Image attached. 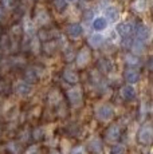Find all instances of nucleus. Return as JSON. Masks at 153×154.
<instances>
[{
    "label": "nucleus",
    "mask_w": 153,
    "mask_h": 154,
    "mask_svg": "<svg viewBox=\"0 0 153 154\" xmlns=\"http://www.w3.org/2000/svg\"><path fill=\"white\" fill-rule=\"evenodd\" d=\"M95 117L102 122H109L111 118L114 117V109L109 103H104V105L98 106L95 110Z\"/></svg>",
    "instance_id": "f257e3e1"
},
{
    "label": "nucleus",
    "mask_w": 153,
    "mask_h": 154,
    "mask_svg": "<svg viewBox=\"0 0 153 154\" xmlns=\"http://www.w3.org/2000/svg\"><path fill=\"white\" fill-rule=\"evenodd\" d=\"M67 99H69V103L73 106V107H79L83 102V95H82V90L79 87H74L70 88L67 91Z\"/></svg>",
    "instance_id": "f03ea898"
},
{
    "label": "nucleus",
    "mask_w": 153,
    "mask_h": 154,
    "mask_svg": "<svg viewBox=\"0 0 153 154\" xmlns=\"http://www.w3.org/2000/svg\"><path fill=\"white\" fill-rule=\"evenodd\" d=\"M138 142L142 145H152L153 143V127L152 126H144L140 129L137 134Z\"/></svg>",
    "instance_id": "7ed1b4c3"
},
{
    "label": "nucleus",
    "mask_w": 153,
    "mask_h": 154,
    "mask_svg": "<svg viewBox=\"0 0 153 154\" xmlns=\"http://www.w3.org/2000/svg\"><path fill=\"white\" fill-rule=\"evenodd\" d=\"M90 59H92V52H90V50L87 48V47H83V48L79 50V52L75 56L76 66H78L79 69H83V67L87 66Z\"/></svg>",
    "instance_id": "20e7f679"
},
{
    "label": "nucleus",
    "mask_w": 153,
    "mask_h": 154,
    "mask_svg": "<svg viewBox=\"0 0 153 154\" xmlns=\"http://www.w3.org/2000/svg\"><path fill=\"white\" fill-rule=\"evenodd\" d=\"M120 137H121V129H120L118 125H111L110 127H108L106 133H105V140H106V142L116 143L120 140Z\"/></svg>",
    "instance_id": "39448f33"
},
{
    "label": "nucleus",
    "mask_w": 153,
    "mask_h": 154,
    "mask_svg": "<svg viewBox=\"0 0 153 154\" xmlns=\"http://www.w3.org/2000/svg\"><path fill=\"white\" fill-rule=\"evenodd\" d=\"M16 94L20 97H28L32 93V83L27 81H19L15 86Z\"/></svg>",
    "instance_id": "423d86ee"
},
{
    "label": "nucleus",
    "mask_w": 153,
    "mask_h": 154,
    "mask_svg": "<svg viewBox=\"0 0 153 154\" xmlns=\"http://www.w3.org/2000/svg\"><path fill=\"white\" fill-rule=\"evenodd\" d=\"M66 34H67V36L71 38V39H78V38H81L82 34H83V28H82V26L79 24V23H71V24L67 26Z\"/></svg>",
    "instance_id": "0eeeda50"
},
{
    "label": "nucleus",
    "mask_w": 153,
    "mask_h": 154,
    "mask_svg": "<svg viewBox=\"0 0 153 154\" xmlns=\"http://www.w3.org/2000/svg\"><path fill=\"white\" fill-rule=\"evenodd\" d=\"M117 32H118V35L121 38H129L132 34H133L134 31V27L132 23L129 22H122L120 23V24H117Z\"/></svg>",
    "instance_id": "6e6552de"
},
{
    "label": "nucleus",
    "mask_w": 153,
    "mask_h": 154,
    "mask_svg": "<svg viewBox=\"0 0 153 154\" xmlns=\"http://www.w3.org/2000/svg\"><path fill=\"white\" fill-rule=\"evenodd\" d=\"M134 31H136L137 39H141L144 42H148L149 38H151V29L146 27L145 24H142V23H138L136 26V28H134Z\"/></svg>",
    "instance_id": "1a4fd4ad"
},
{
    "label": "nucleus",
    "mask_w": 153,
    "mask_h": 154,
    "mask_svg": "<svg viewBox=\"0 0 153 154\" xmlns=\"http://www.w3.org/2000/svg\"><path fill=\"white\" fill-rule=\"evenodd\" d=\"M123 78H125V82H128V83H130V85L137 83V82L140 81V71L133 69V67H129V69H126L125 72H123Z\"/></svg>",
    "instance_id": "9d476101"
},
{
    "label": "nucleus",
    "mask_w": 153,
    "mask_h": 154,
    "mask_svg": "<svg viewBox=\"0 0 153 154\" xmlns=\"http://www.w3.org/2000/svg\"><path fill=\"white\" fill-rule=\"evenodd\" d=\"M34 22L36 23L38 26H46L47 23L50 22V15L47 12L46 10H43V8H39V10H36V12H35V16H34Z\"/></svg>",
    "instance_id": "9b49d317"
},
{
    "label": "nucleus",
    "mask_w": 153,
    "mask_h": 154,
    "mask_svg": "<svg viewBox=\"0 0 153 154\" xmlns=\"http://www.w3.org/2000/svg\"><path fill=\"white\" fill-rule=\"evenodd\" d=\"M120 94H121V97H122L123 100H132V99L136 98V88H134L133 85L128 83V85L122 86Z\"/></svg>",
    "instance_id": "f8f14e48"
},
{
    "label": "nucleus",
    "mask_w": 153,
    "mask_h": 154,
    "mask_svg": "<svg viewBox=\"0 0 153 154\" xmlns=\"http://www.w3.org/2000/svg\"><path fill=\"white\" fill-rule=\"evenodd\" d=\"M62 78H63V81L69 85H76L79 81L78 74H76L74 70H70V69H66L63 72H62Z\"/></svg>",
    "instance_id": "ddd939ff"
},
{
    "label": "nucleus",
    "mask_w": 153,
    "mask_h": 154,
    "mask_svg": "<svg viewBox=\"0 0 153 154\" xmlns=\"http://www.w3.org/2000/svg\"><path fill=\"white\" fill-rule=\"evenodd\" d=\"M23 76H24V81L30 82V83H35V82H38V79H39V74H38L36 69H34V67H27V69H24Z\"/></svg>",
    "instance_id": "4468645a"
},
{
    "label": "nucleus",
    "mask_w": 153,
    "mask_h": 154,
    "mask_svg": "<svg viewBox=\"0 0 153 154\" xmlns=\"http://www.w3.org/2000/svg\"><path fill=\"white\" fill-rule=\"evenodd\" d=\"M145 44H146V42H144V40L137 39V38H136L134 40H132V44H130L132 52H133V54H136V55L142 54V52L145 51Z\"/></svg>",
    "instance_id": "2eb2a0df"
},
{
    "label": "nucleus",
    "mask_w": 153,
    "mask_h": 154,
    "mask_svg": "<svg viewBox=\"0 0 153 154\" xmlns=\"http://www.w3.org/2000/svg\"><path fill=\"white\" fill-rule=\"evenodd\" d=\"M5 147H7V152L10 154H23L24 153V149H23L22 143L17 141H10Z\"/></svg>",
    "instance_id": "dca6fc26"
},
{
    "label": "nucleus",
    "mask_w": 153,
    "mask_h": 154,
    "mask_svg": "<svg viewBox=\"0 0 153 154\" xmlns=\"http://www.w3.org/2000/svg\"><path fill=\"white\" fill-rule=\"evenodd\" d=\"M105 17H106L108 22H111V23L117 22V20H118V17H120L118 8L113 7V5H111V7H108L106 10H105Z\"/></svg>",
    "instance_id": "f3484780"
},
{
    "label": "nucleus",
    "mask_w": 153,
    "mask_h": 154,
    "mask_svg": "<svg viewBox=\"0 0 153 154\" xmlns=\"http://www.w3.org/2000/svg\"><path fill=\"white\" fill-rule=\"evenodd\" d=\"M92 27H93V29H95V31H104V29L108 27L106 17H104V16L95 17V19L93 20V23H92Z\"/></svg>",
    "instance_id": "a211bd4d"
},
{
    "label": "nucleus",
    "mask_w": 153,
    "mask_h": 154,
    "mask_svg": "<svg viewBox=\"0 0 153 154\" xmlns=\"http://www.w3.org/2000/svg\"><path fill=\"white\" fill-rule=\"evenodd\" d=\"M58 47H59V46H58L57 40L51 39V40H47V42H45V44H43V47H42V50L46 52L47 55H52L58 50Z\"/></svg>",
    "instance_id": "6ab92c4d"
},
{
    "label": "nucleus",
    "mask_w": 153,
    "mask_h": 154,
    "mask_svg": "<svg viewBox=\"0 0 153 154\" xmlns=\"http://www.w3.org/2000/svg\"><path fill=\"white\" fill-rule=\"evenodd\" d=\"M104 42H105L104 36H102V35H99V34L92 35V36L89 38V40H87V43H89L90 47H93V48H99V47L104 44Z\"/></svg>",
    "instance_id": "aec40b11"
},
{
    "label": "nucleus",
    "mask_w": 153,
    "mask_h": 154,
    "mask_svg": "<svg viewBox=\"0 0 153 154\" xmlns=\"http://www.w3.org/2000/svg\"><path fill=\"white\" fill-rule=\"evenodd\" d=\"M125 64L129 67H138L140 66V59H138V56L136 54H126L125 55Z\"/></svg>",
    "instance_id": "412c9836"
},
{
    "label": "nucleus",
    "mask_w": 153,
    "mask_h": 154,
    "mask_svg": "<svg viewBox=\"0 0 153 154\" xmlns=\"http://www.w3.org/2000/svg\"><path fill=\"white\" fill-rule=\"evenodd\" d=\"M89 150L92 153H99L102 150V141L99 138H93L89 142Z\"/></svg>",
    "instance_id": "4be33fe9"
},
{
    "label": "nucleus",
    "mask_w": 153,
    "mask_h": 154,
    "mask_svg": "<svg viewBox=\"0 0 153 154\" xmlns=\"http://www.w3.org/2000/svg\"><path fill=\"white\" fill-rule=\"evenodd\" d=\"M97 67H98V70L101 71V72H109V71H111V63H110V60L109 59H105V58H102V59H99L98 60V63H97Z\"/></svg>",
    "instance_id": "5701e85b"
},
{
    "label": "nucleus",
    "mask_w": 153,
    "mask_h": 154,
    "mask_svg": "<svg viewBox=\"0 0 153 154\" xmlns=\"http://www.w3.org/2000/svg\"><path fill=\"white\" fill-rule=\"evenodd\" d=\"M23 32L30 38H32L35 35V24L31 22V20H27V22H26L24 27H23Z\"/></svg>",
    "instance_id": "b1692460"
},
{
    "label": "nucleus",
    "mask_w": 153,
    "mask_h": 154,
    "mask_svg": "<svg viewBox=\"0 0 153 154\" xmlns=\"http://www.w3.org/2000/svg\"><path fill=\"white\" fill-rule=\"evenodd\" d=\"M31 137L34 138L35 141H40L45 138V131H43L42 127H36V129H34L31 131Z\"/></svg>",
    "instance_id": "393cba45"
},
{
    "label": "nucleus",
    "mask_w": 153,
    "mask_h": 154,
    "mask_svg": "<svg viewBox=\"0 0 153 154\" xmlns=\"http://www.w3.org/2000/svg\"><path fill=\"white\" fill-rule=\"evenodd\" d=\"M110 153L111 154H125L126 149H125V146L121 145V143H114L110 149Z\"/></svg>",
    "instance_id": "a878e982"
},
{
    "label": "nucleus",
    "mask_w": 153,
    "mask_h": 154,
    "mask_svg": "<svg viewBox=\"0 0 153 154\" xmlns=\"http://www.w3.org/2000/svg\"><path fill=\"white\" fill-rule=\"evenodd\" d=\"M54 7L57 11L62 12V11H64L67 7V0H54Z\"/></svg>",
    "instance_id": "bb28decb"
},
{
    "label": "nucleus",
    "mask_w": 153,
    "mask_h": 154,
    "mask_svg": "<svg viewBox=\"0 0 153 154\" xmlns=\"http://www.w3.org/2000/svg\"><path fill=\"white\" fill-rule=\"evenodd\" d=\"M48 100H50V103H52V105H59V100H61L59 94H58L57 91H51L48 95Z\"/></svg>",
    "instance_id": "cd10ccee"
},
{
    "label": "nucleus",
    "mask_w": 153,
    "mask_h": 154,
    "mask_svg": "<svg viewBox=\"0 0 153 154\" xmlns=\"http://www.w3.org/2000/svg\"><path fill=\"white\" fill-rule=\"evenodd\" d=\"M0 5L3 8H5V10H11V8H14L16 5V3L15 0H0Z\"/></svg>",
    "instance_id": "c85d7f7f"
},
{
    "label": "nucleus",
    "mask_w": 153,
    "mask_h": 154,
    "mask_svg": "<svg viewBox=\"0 0 153 154\" xmlns=\"http://www.w3.org/2000/svg\"><path fill=\"white\" fill-rule=\"evenodd\" d=\"M23 154H40L39 146H36V145H31V146H28L27 149L24 150Z\"/></svg>",
    "instance_id": "c756f323"
},
{
    "label": "nucleus",
    "mask_w": 153,
    "mask_h": 154,
    "mask_svg": "<svg viewBox=\"0 0 153 154\" xmlns=\"http://www.w3.org/2000/svg\"><path fill=\"white\" fill-rule=\"evenodd\" d=\"M70 154H86V153H85L83 146H75L74 149L70 152Z\"/></svg>",
    "instance_id": "7c9ffc66"
},
{
    "label": "nucleus",
    "mask_w": 153,
    "mask_h": 154,
    "mask_svg": "<svg viewBox=\"0 0 153 154\" xmlns=\"http://www.w3.org/2000/svg\"><path fill=\"white\" fill-rule=\"evenodd\" d=\"M64 58H66L69 62L73 58H74V54H73L71 48H66V50H64Z\"/></svg>",
    "instance_id": "2f4dec72"
},
{
    "label": "nucleus",
    "mask_w": 153,
    "mask_h": 154,
    "mask_svg": "<svg viewBox=\"0 0 153 154\" xmlns=\"http://www.w3.org/2000/svg\"><path fill=\"white\" fill-rule=\"evenodd\" d=\"M148 69L153 71V56H151V59L148 60Z\"/></svg>",
    "instance_id": "473e14b6"
},
{
    "label": "nucleus",
    "mask_w": 153,
    "mask_h": 154,
    "mask_svg": "<svg viewBox=\"0 0 153 154\" xmlns=\"http://www.w3.org/2000/svg\"><path fill=\"white\" fill-rule=\"evenodd\" d=\"M67 2H70V3H74V2H76V0H67Z\"/></svg>",
    "instance_id": "72a5a7b5"
},
{
    "label": "nucleus",
    "mask_w": 153,
    "mask_h": 154,
    "mask_svg": "<svg viewBox=\"0 0 153 154\" xmlns=\"http://www.w3.org/2000/svg\"><path fill=\"white\" fill-rule=\"evenodd\" d=\"M51 154H61V153H58V152H52Z\"/></svg>",
    "instance_id": "f704fd0d"
},
{
    "label": "nucleus",
    "mask_w": 153,
    "mask_h": 154,
    "mask_svg": "<svg viewBox=\"0 0 153 154\" xmlns=\"http://www.w3.org/2000/svg\"><path fill=\"white\" fill-rule=\"evenodd\" d=\"M2 130H3V127H2V125H0V133H2Z\"/></svg>",
    "instance_id": "c9c22d12"
},
{
    "label": "nucleus",
    "mask_w": 153,
    "mask_h": 154,
    "mask_svg": "<svg viewBox=\"0 0 153 154\" xmlns=\"http://www.w3.org/2000/svg\"><path fill=\"white\" fill-rule=\"evenodd\" d=\"M51 2H54V0H51Z\"/></svg>",
    "instance_id": "e433bc0d"
}]
</instances>
